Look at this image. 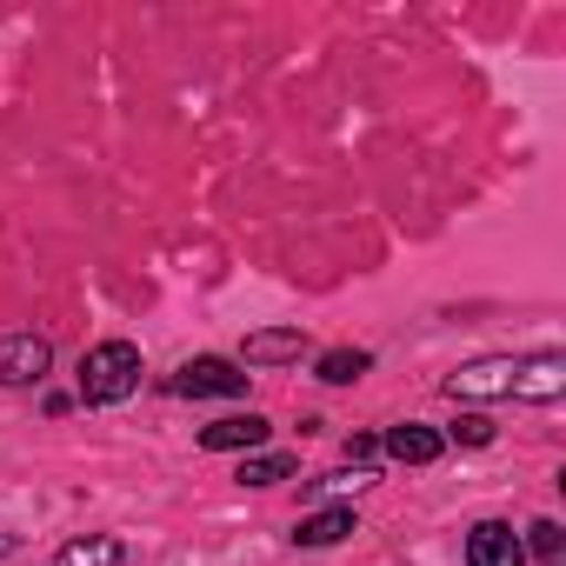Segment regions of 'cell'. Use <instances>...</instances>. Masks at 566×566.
Wrapping results in <instances>:
<instances>
[{"instance_id":"17","label":"cell","mask_w":566,"mask_h":566,"mask_svg":"<svg viewBox=\"0 0 566 566\" xmlns=\"http://www.w3.org/2000/svg\"><path fill=\"white\" fill-rule=\"evenodd\" d=\"M0 553H14V539H8V533H0Z\"/></svg>"},{"instance_id":"1","label":"cell","mask_w":566,"mask_h":566,"mask_svg":"<svg viewBox=\"0 0 566 566\" xmlns=\"http://www.w3.org/2000/svg\"><path fill=\"white\" fill-rule=\"evenodd\" d=\"M140 387V347L134 340H101L87 360H81V400L94 407H114Z\"/></svg>"},{"instance_id":"8","label":"cell","mask_w":566,"mask_h":566,"mask_svg":"<svg viewBox=\"0 0 566 566\" xmlns=\"http://www.w3.org/2000/svg\"><path fill=\"white\" fill-rule=\"evenodd\" d=\"M307 334L301 327H280V334H247V367H280V360H301Z\"/></svg>"},{"instance_id":"14","label":"cell","mask_w":566,"mask_h":566,"mask_svg":"<svg viewBox=\"0 0 566 566\" xmlns=\"http://www.w3.org/2000/svg\"><path fill=\"white\" fill-rule=\"evenodd\" d=\"M526 533H533V539H520V546H533V559H546V566H553V559H559V546H566V533H559L553 520H533Z\"/></svg>"},{"instance_id":"7","label":"cell","mask_w":566,"mask_h":566,"mask_svg":"<svg viewBox=\"0 0 566 566\" xmlns=\"http://www.w3.org/2000/svg\"><path fill=\"white\" fill-rule=\"evenodd\" d=\"M440 447H447V440H440L433 427H413V420L387 433V453H394L400 467H433V460H440Z\"/></svg>"},{"instance_id":"2","label":"cell","mask_w":566,"mask_h":566,"mask_svg":"<svg viewBox=\"0 0 566 566\" xmlns=\"http://www.w3.org/2000/svg\"><path fill=\"white\" fill-rule=\"evenodd\" d=\"M174 394H187V400H227V394H247V374L233 360H220V354H200V360H187L174 374Z\"/></svg>"},{"instance_id":"15","label":"cell","mask_w":566,"mask_h":566,"mask_svg":"<svg viewBox=\"0 0 566 566\" xmlns=\"http://www.w3.org/2000/svg\"><path fill=\"white\" fill-rule=\"evenodd\" d=\"M453 440H467V447H486V440H493V420H486V413H467V420L453 427Z\"/></svg>"},{"instance_id":"3","label":"cell","mask_w":566,"mask_h":566,"mask_svg":"<svg viewBox=\"0 0 566 566\" xmlns=\"http://www.w3.org/2000/svg\"><path fill=\"white\" fill-rule=\"evenodd\" d=\"M513 380H520L513 360H473V367L447 374V394L453 400H500V394H513Z\"/></svg>"},{"instance_id":"10","label":"cell","mask_w":566,"mask_h":566,"mask_svg":"<svg viewBox=\"0 0 566 566\" xmlns=\"http://www.w3.org/2000/svg\"><path fill=\"white\" fill-rule=\"evenodd\" d=\"M354 533V506H327V513H307L301 520V546H334V539H347Z\"/></svg>"},{"instance_id":"16","label":"cell","mask_w":566,"mask_h":566,"mask_svg":"<svg viewBox=\"0 0 566 566\" xmlns=\"http://www.w3.org/2000/svg\"><path fill=\"white\" fill-rule=\"evenodd\" d=\"M374 453H380V447H374L367 433H354V440H347V460H374Z\"/></svg>"},{"instance_id":"4","label":"cell","mask_w":566,"mask_h":566,"mask_svg":"<svg viewBox=\"0 0 566 566\" xmlns=\"http://www.w3.org/2000/svg\"><path fill=\"white\" fill-rule=\"evenodd\" d=\"M48 340H34V334H8L0 340V387H34L41 374H48Z\"/></svg>"},{"instance_id":"11","label":"cell","mask_w":566,"mask_h":566,"mask_svg":"<svg viewBox=\"0 0 566 566\" xmlns=\"http://www.w3.org/2000/svg\"><path fill=\"white\" fill-rule=\"evenodd\" d=\"M120 539H74V546H61L54 553V566H120Z\"/></svg>"},{"instance_id":"6","label":"cell","mask_w":566,"mask_h":566,"mask_svg":"<svg viewBox=\"0 0 566 566\" xmlns=\"http://www.w3.org/2000/svg\"><path fill=\"white\" fill-rule=\"evenodd\" d=\"M467 566H526V546H520V533H513V526L480 520V526H473V539H467Z\"/></svg>"},{"instance_id":"13","label":"cell","mask_w":566,"mask_h":566,"mask_svg":"<svg viewBox=\"0 0 566 566\" xmlns=\"http://www.w3.org/2000/svg\"><path fill=\"white\" fill-rule=\"evenodd\" d=\"M374 367V354H360V347H334L327 360H321V380H334V387H347V380H360Z\"/></svg>"},{"instance_id":"5","label":"cell","mask_w":566,"mask_h":566,"mask_svg":"<svg viewBox=\"0 0 566 566\" xmlns=\"http://www.w3.org/2000/svg\"><path fill=\"white\" fill-rule=\"evenodd\" d=\"M266 420L260 413H227V420H213V427H200V447L207 453H253V447H266Z\"/></svg>"},{"instance_id":"9","label":"cell","mask_w":566,"mask_h":566,"mask_svg":"<svg viewBox=\"0 0 566 566\" xmlns=\"http://www.w3.org/2000/svg\"><path fill=\"white\" fill-rule=\"evenodd\" d=\"M566 387V367H559V354H539L533 367H520V380H513V394H526V400H553Z\"/></svg>"},{"instance_id":"12","label":"cell","mask_w":566,"mask_h":566,"mask_svg":"<svg viewBox=\"0 0 566 566\" xmlns=\"http://www.w3.org/2000/svg\"><path fill=\"white\" fill-rule=\"evenodd\" d=\"M294 473V453H253L240 460V486H273V480H287Z\"/></svg>"}]
</instances>
